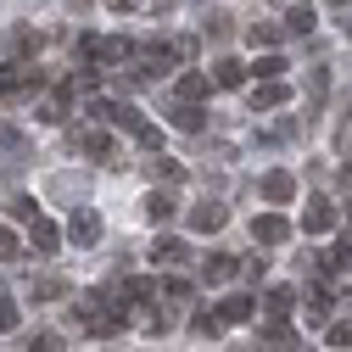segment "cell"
Here are the masks:
<instances>
[{"label": "cell", "instance_id": "obj_1", "mask_svg": "<svg viewBox=\"0 0 352 352\" xmlns=\"http://www.w3.org/2000/svg\"><path fill=\"white\" fill-rule=\"evenodd\" d=\"M252 241H257V246H285V241H291V218H280V212L252 218Z\"/></svg>", "mask_w": 352, "mask_h": 352}, {"label": "cell", "instance_id": "obj_2", "mask_svg": "<svg viewBox=\"0 0 352 352\" xmlns=\"http://www.w3.org/2000/svg\"><path fill=\"white\" fill-rule=\"evenodd\" d=\"M67 241H73V246H96V241H101V218H96L90 207H78V212L67 218Z\"/></svg>", "mask_w": 352, "mask_h": 352}, {"label": "cell", "instance_id": "obj_3", "mask_svg": "<svg viewBox=\"0 0 352 352\" xmlns=\"http://www.w3.org/2000/svg\"><path fill=\"white\" fill-rule=\"evenodd\" d=\"M302 230H307V235H330V230H336V207H330L324 196H314L307 212H302Z\"/></svg>", "mask_w": 352, "mask_h": 352}, {"label": "cell", "instance_id": "obj_4", "mask_svg": "<svg viewBox=\"0 0 352 352\" xmlns=\"http://www.w3.org/2000/svg\"><path fill=\"white\" fill-rule=\"evenodd\" d=\"M224 207H218V201H201V207H190V230L196 235H212V230H224Z\"/></svg>", "mask_w": 352, "mask_h": 352}, {"label": "cell", "instance_id": "obj_5", "mask_svg": "<svg viewBox=\"0 0 352 352\" xmlns=\"http://www.w3.org/2000/svg\"><path fill=\"white\" fill-rule=\"evenodd\" d=\"M257 190L269 196V201H291V196H296V179H291L285 168H274V173H263V185H257Z\"/></svg>", "mask_w": 352, "mask_h": 352}, {"label": "cell", "instance_id": "obj_6", "mask_svg": "<svg viewBox=\"0 0 352 352\" xmlns=\"http://www.w3.org/2000/svg\"><path fill=\"white\" fill-rule=\"evenodd\" d=\"M28 241H34V252H39V257H51V252L62 246L56 224H45V218H34V224H28Z\"/></svg>", "mask_w": 352, "mask_h": 352}, {"label": "cell", "instance_id": "obj_7", "mask_svg": "<svg viewBox=\"0 0 352 352\" xmlns=\"http://www.w3.org/2000/svg\"><path fill=\"white\" fill-rule=\"evenodd\" d=\"M140 207H146V218H151V224H168V218H173V212H179V201H173L168 190H151V196H146Z\"/></svg>", "mask_w": 352, "mask_h": 352}, {"label": "cell", "instance_id": "obj_8", "mask_svg": "<svg viewBox=\"0 0 352 352\" xmlns=\"http://www.w3.org/2000/svg\"><path fill=\"white\" fill-rule=\"evenodd\" d=\"M151 257H157V269H162V263L173 269V263H185V257H190V246H185V241H173V235H162V241L151 246Z\"/></svg>", "mask_w": 352, "mask_h": 352}, {"label": "cell", "instance_id": "obj_9", "mask_svg": "<svg viewBox=\"0 0 352 352\" xmlns=\"http://www.w3.org/2000/svg\"><path fill=\"white\" fill-rule=\"evenodd\" d=\"M212 84H218V90H235V84H246V67L235 56H224V62L212 67Z\"/></svg>", "mask_w": 352, "mask_h": 352}, {"label": "cell", "instance_id": "obj_10", "mask_svg": "<svg viewBox=\"0 0 352 352\" xmlns=\"http://www.w3.org/2000/svg\"><path fill=\"white\" fill-rule=\"evenodd\" d=\"M280 101H285V84H257V90H252V112H269Z\"/></svg>", "mask_w": 352, "mask_h": 352}, {"label": "cell", "instance_id": "obj_11", "mask_svg": "<svg viewBox=\"0 0 352 352\" xmlns=\"http://www.w3.org/2000/svg\"><path fill=\"white\" fill-rule=\"evenodd\" d=\"M280 73H285V56H257L252 62V78H263V84H280Z\"/></svg>", "mask_w": 352, "mask_h": 352}, {"label": "cell", "instance_id": "obj_12", "mask_svg": "<svg viewBox=\"0 0 352 352\" xmlns=\"http://www.w3.org/2000/svg\"><path fill=\"white\" fill-rule=\"evenodd\" d=\"M324 269H330V274H346V269H352V241H336V246L324 252Z\"/></svg>", "mask_w": 352, "mask_h": 352}, {"label": "cell", "instance_id": "obj_13", "mask_svg": "<svg viewBox=\"0 0 352 352\" xmlns=\"http://www.w3.org/2000/svg\"><path fill=\"white\" fill-rule=\"evenodd\" d=\"M218 319H224V324H241V319H252V296H230L224 307H218Z\"/></svg>", "mask_w": 352, "mask_h": 352}, {"label": "cell", "instance_id": "obj_14", "mask_svg": "<svg viewBox=\"0 0 352 352\" xmlns=\"http://www.w3.org/2000/svg\"><path fill=\"white\" fill-rule=\"evenodd\" d=\"M285 34H314V6H291L285 12Z\"/></svg>", "mask_w": 352, "mask_h": 352}, {"label": "cell", "instance_id": "obj_15", "mask_svg": "<svg viewBox=\"0 0 352 352\" xmlns=\"http://www.w3.org/2000/svg\"><path fill=\"white\" fill-rule=\"evenodd\" d=\"M201 96H207V73H185V78H179V101L190 107V101H201Z\"/></svg>", "mask_w": 352, "mask_h": 352}, {"label": "cell", "instance_id": "obj_16", "mask_svg": "<svg viewBox=\"0 0 352 352\" xmlns=\"http://www.w3.org/2000/svg\"><path fill=\"white\" fill-rule=\"evenodd\" d=\"M78 151H84V157H96V162H107V157H112V140H107V135H84Z\"/></svg>", "mask_w": 352, "mask_h": 352}, {"label": "cell", "instance_id": "obj_17", "mask_svg": "<svg viewBox=\"0 0 352 352\" xmlns=\"http://www.w3.org/2000/svg\"><path fill=\"white\" fill-rule=\"evenodd\" d=\"M67 291V280H56V274H45V280H34V302H56Z\"/></svg>", "mask_w": 352, "mask_h": 352}, {"label": "cell", "instance_id": "obj_18", "mask_svg": "<svg viewBox=\"0 0 352 352\" xmlns=\"http://www.w3.org/2000/svg\"><path fill=\"white\" fill-rule=\"evenodd\" d=\"M280 34H285V28H274V23H252V28H246L252 45H280Z\"/></svg>", "mask_w": 352, "mask_h": 352}, {"label": "cell", "instance_id": "obj_19", "mask_svg": "<svg viewBox=\"0 0 352 352\" xmlns=\"http://www.w3.org/2000/svg\"><path fill=\"white\" fill-rule=\"evenodd\" d=\"M12 218H17V224H34V218H39V201H34V196H12Z\"/></svg>", "mask_w": 352, "mask_h": 352}, {"label": "cell", "instance_id": "obj_20", "mask_svg": "<svg viewBox=\"0 0 352 352\" xmlns=\"http://www.w3.org/2000/svg\"><path fill=\"white\" fill-rule=\"evenodd\" d=\"M291 302H296V291L291 285H274L269 291V314H291Z\"/></svg>", "mask_w": 352, "mask_h": 352}, {"label": "cell", "instance_id": "obj_21", "mask_svg": "<svg viewBox=\"0 0 352 352\" xmlns=\"http://www.w3.org/2000/svg\"><path fill=\"white\" fill-rule=\"evenodd\" d=\"M96 51H101L107 62H123V56H129V39H96Z\"/></svg>", "mask_w": 352, "mask_h": 352}, {"label": "cell", "instance_id": "obj_22", "mask_svg": "<svg viewBox=\"0 0 352 352\" xmlns=\"http://www.w3.org/2000/svg\"><path fill=\"white\" fill-rule=\"evenodd\" d=\"M235 274V257H207V280H230Z\"/></svg>", "mask_w": 352, "mask_h": 352}, {"label": "cell", "instance_id": "obj_23", "mask_svg": "<svg viewBox=\"0 0 352 352\" xmlns=\"http://www.w3.org/2000/svg\"><path fill=\"white\" fill-rule=\"evenodd\" d=\"M330 346H336V352H346V346H352V319L330 324Z\"/></svg>", "mask_w": 352, "mask_h": 352}, {"label": "cell", "instance_id": "obj_24", "mask_svg": "<svg viewBox=\"0 0 352 352\" xmlns=\"http://www.w3.org/2000/svg\"><path fill=\"white\" fill-rule=\"evenodd\" d=\"M17 319H23V314H17V302H12V296H0V330H17Z\"/></svg>", "mask_w": 352, "mask_h": 352}, {"label": "cell", "instance_id": "obj_25", "mask_svg": "<svg viewBox=\"0 0 352 352\" xmlns=\"http://www.w3.org/2000/svg\"><path fill=\"white\" fill-rule=\"evenodd\" d=\"M173 123H179V129H190V135H196V129H201V112H196V107H179V112H173Z\"/></svg>", "mask_w": 352, "mask_h": 352}, {"label": "cell", "instance_id": "obj_26", "mask_svg": "<svg viewBox=\"0 0 352 352\" xmlns=\"http://www.w3.org/2000/svg\"><path fill=\"white\" fill-rule=\"evenodd\" d=\"M151 173H157V179H179V162H173V157H157Z\"/></svg>", "mask_w": 352, "mask_h": 352}, {"label": "cell", "instance_id": "obj_27", "mask_svg": "<svg viewBox=\"0 0 352 352\" xmlns=\"http://www.w3.org/2000/svg\"><path fill=\"white\" fill-rule=\"evenodd\" d=\"M12 257H17V235L0 224V263H12Z\"/></svg>", "mask_w": 352, "mask_h": 352}, {"label": "cell", "instance_id": "obj_28", "mask_svg": "<svg viewBox=\"0 0 352 352\" xmlns=\"http://www.w3.org/2000/svg\"><path fill=\"white\" fill-rule=\"evenodd\" d=\"M207 34H212V39H224V34H230V17H224V12H212V17H207Z\"/></svg>", "mask_w": 352, "mask_h": 352}, {"label": "cell", "instance_id": "obj_29", "mask_svg": "<svg viewBox=\"0 0 352 352\" xmlns=\"http://www.w3.org/2000/svg\"><path fill=\"white\" fill-rule=\"evenodd\" d=\"M28 352H62V336H34Z\"/></svg>", "mask_w": 352, "mask_h": 352}, {"label": "cell", "instance_id": "obj_30", "mask_svg": "<svg viewBox=\"0 0 352 352\" xmlns=\"http://www.w3.org/2000/svg\"><path fill=\"white\" fill-rule=\"evenodd\" d=\"M190 330H196V336H218V319H207V314H196V319H190Z\"/></svg>", "mask_w": 352, "mask_h": 352}, {"label": "cell", "instance_id": "obj_31", "mask_svg": "<svg viewBox=\"0 0 352 352\" xmlns=\"http://www.w3.org/2000/svg\"><path fill=\"white\" fill-rule=\"evenodd\" d=\"M107 6H112V12H135L140 0H107Z\"/></svg>", "mask_w": 352, "mask_h": 352}, {"label": "cell", "instance_id": "obj_32", "mask_svg": "<svg viewBox=\"0 0 352 352\" xmlns=\"http://www.w3.org/2000/svg\"><path fill=\"white\" fill-rule=\"evenodd\" d=\"M330 6H346V0H330Z\"/></svg>", "mask_w": 352, "mask_h": 352}]
</instances>
